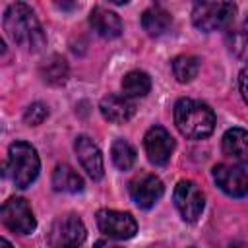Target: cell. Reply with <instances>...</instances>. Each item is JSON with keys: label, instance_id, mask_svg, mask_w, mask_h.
<instances>
[{"label": "cell", "instance_id": "6", "mask_svg": "<svg viewBox=\"0 0 248 248\" xmlns=\"http://www.w3.org/2000/svg\"><path fill=\"white\" fill-rule=\"evenodd\" d=\"M97 227L103 234L114 240H128L138 232V223L132 217V213L116 209H99Z\"/></svg>", "mask_w": 248, "mask_h": 248}, {"label": "cell", "instance_id": "12", "mask_svg": "<svg viewBox=\"0 0 248 248\" xmlns=\"http://www.w3.org/2000/svg\"><path fill=\"white\" fill-rule=\"evenodd\" d=\"M74 149L78 153V159H79L83 170L93 180H101L105 174V165H103V155H101V149L97 147V143L87 136H78L74 141Z\"/></svg>", "mask_w": 248, "mask_h": 248}, {"label": "cell", "instance_id": "7", "mask_svg": "<svg viewBox=\"0 0 248 248\" xmlns=\"http://www.w3.org/2000/svg\"><path fill=\"white\" fill-rule=\"evenodd\" d=\"M172 200H174V205H176L178 213L188 223L198 221V217L202 215V211L205 207V196L192 180H180L174 186Z\"/></svg>", "mask_w": 248, "mask_h": 248}, {"label": "cell", "instance_id": "10", "mask_svg": "<svg viewBox=\"0 0 248 248\" xmlns=\"http://www.w3.org/2000/svg\"><path fill=\"white\" fill-rule=\"evenodd\" d=\"M213 180L231 198H244L248 194V172L234 165H215Z\"/></svg>", "mask_w": 248, "mask_h": 248}, {"label": "cell", "instance_id": "17", "mask_svg": "<svg viewBox=\"0 0 248 248\" xmlns=\"http://www.w3.org/2000/svg\"><path fill=\"white\" fill-rule=\"evenodd\" d=\"M52 186L58 192L78 194L83 190V178L70 165H58L52 172Z\"/></svg>", "mask_w": 248, "mask_h": 248}, {"label": "cell", "instance_id": "8", "mask_svg": "<svg viewBox=\"0 0 248 248\" xmlns=\"http://www.w3.org/2000/svg\"><path fill=\"white\" fill-rule=\"evenodd\" d=\"M0 217L2 223L17 234H29L37 227L33 209L23 198H10L8 202H4L0 209Z\"/></svg>", "mask_w": 248, "mask_h": 248}, {"label": "cell", "instance_id": "13", "mask_svg": "<svg viewBox=\"0 0 248 248\" xmlns=\"http://www.w3.org/2000/svg\"><path fill=\"white\" fill-rule=\"evenodd\" d=\"M99 108H101L103 118L108 122H114V124L128 122L136 112V105L132 103V99H128L126 95H116V93L103 97Z\"/></svg>", "mask_w": 248, "mask_h": 248}, {"label": "cell", "instance_id": "15", "mask_svg": "<svg viewBox=\"0 0 248 248\" xmlns=\"http://www.w3.org/2000/svg\"><path fill=\"white\" fill-rule=\"evenodd\" d=\"M223 153L232 161L248 167V132L242 128H231L223 136Z\"/></svg>", "mask_w": 248, "mask_h": 248}, {"label": "cell", "instance_id": "18", "mask_svg": "<svg viewBox=\"0 0 248 248\" xmlns=\"http://www.w3.org/2000/svg\"><path fill=\"white\" fill-rule=\"evenodd\" d=\"M149 89H151V78L141 70H132L122 79V95H126L128 99L145 97Z\"/></svg>", "mask_w": 248, "mask_h": 248}, {"label": "cell", "instance_id": "9", "mask_svg": "<svg viewBox=\"0 0 248 248\" xmlns=\"http://www.w3.org/2000/svg\"><path fill=\"white\" fill-rule=\"evenodd\" d=\"M143 149L153 165H167L174 151V140L163 126H151L143 136Z\"/></svg>", "mask_w": 248, "mask_h": 248}, {"label": "cell", "instance_id": "20", "mask_svg": "<svg viewBox=\"0 0 248 248\" xmlns=\"http://www.w3.org/2000/svg\"><path fill=\"white\" fill-rule=\"evenodd\" d=\"M41 76L50 85H62L68 79V64H66V60L62 56H58V54L50 56L46 60V64H43Z\"/></svg>", "mask_w": 248, "mask_h": 248}, {"label": "cell", "instance_id": "21", "mask_svg": "<svg viewBox=\"0 0 248 248\" xmlns=\"http://www.w3.org/2000/svg\"><path fill=\"white\" fill-rule=\"evenodd\" d=\"M198 72H200V60L192 54H180L172 60V74L180 83L192 81L198 76Z\"/></svg>", "mask_w": 248, "mask_h": 248}, {"label": "cell", "instance_id": "16", "mask_svg": "<svg viewBox=\"0 0 248 248\" xmlns=\"http://www.w3.org/2000/svg\"><path fill=\"white\" fill-rule=\"evenodd\" d=\"M170 25H172V16L161 6H151L141 14V27L151 37H159L167 33Z\"/></svg>", "mask_w": 248, "mask_h": 248}, {"label": "cell", "instance_id": "11", "mask_svg": "<svg viewBox=\"0 0 248 248\" xmlns=\"http://www.w3.org/2000/svg\"><path fill=\"white\" fill-rule=\"evenodd\" d=\"M163 192L165 186L155 174H140L130 182V198L141 209H149L151 205H155V202L161 200Z\"/></svg>", "mask_w": 248, "mask_h": 248}, {"label": "cell", "instance_id": "2", "mask_svg": "<svg viewBox=\"0 0 248 248\" xmlns=\"http://www.w3.org/2000/svg\"><path fill=\"white\" fill-rule=\"evenodd\" d=\"M174 124L182 136L203 140L215 130V114L209 105L184 97L174 105Z\"/></svg>", "mask_w": 248, "mask_h": 248}, {"label": "cell", "instance_id": "25", "mask_svg": "<svg viewBox=\"0 0 248 248\" xmlns=\"http://www.w3.org/2000/svg\"><path fill=\"white\" fill-rule=\"evenodd\" d=\"M93 248H122V246H118V244H114L110 240H97Z\"/></svg>", "mask_w": 248, "mask_h": 248}, {"label": "cell", "instance_id": "3", "mask_svg": "<svg viewBox=\"0 0 248 248\" xmlns=\"http://www.w3.org/2000/svg\"><path fill=\"white\" fill-rule=\"evenodd\" d=\"M6 169L10 170V176L17 188L31 186V182H35V178L39 176L41 169L37 149L27 141H14L8 149Z\"/></svg>", "mask_w": 248, "mask_h": 248}, {"label": "cell", "instance_id": "26", "mask_svg": "<svg viewBox=\"0 0 248 248\" xmlns=\"http://www.w3.org/2000/svg\"><path fill=\"white\" fill-rule=\"evenodd\" d=\"M0 248H14L6 238H0Z\"/></svg>", "mask_w": 248, "mask_h": 248}, {"label": "cell", "instance_id": "1", "mask_svg": "<svg viewBox=\"0 0 248 248\" xmlns=\"http://www.w3.org/2000/svg\"><path fill=\"white\" fill-rule=\"evenodd\" d=\"M4 29L8 37L25 50H41L46 43V37L43 33V27L35 16V12L23 4L16 2L10 4L4 12Z\"/></svg>", "mask_w": 248, "mask_h": 248}, {"label": "cell", "instance_id": "24", "mask_svg": "<svg viewBox=\"0 0 248 248\" xmlns=\"http://www.w3.org/2000/svg\"><path fill=\"white\" fill-rule=\"evenodd\" d=\"M238 89H240V95H242L244 103L248 105V66L238 76Z\"/></svg>", "mask_w": 248, "mask_h": 248}, {"label": "cell", "instance_id": "22", "mask_svg": "<svg viewBox=\"0 0 248 248\" xmlns=\"http://www.w3.org/2000/svg\"><path fill=\"white\" fill-rule=\"evenodd\" d=\"M110 157H112V163L116 165V169L128 170L136 163V149L126 140H114L112 147H110Z\"/></svg>", "mask_w": 248, "mask_h": 248}, {"label": "cell", "instance_id": "4", "mask_svg": "<svg viewBox=\"0 0 248 248\" xmlns=\"http://www.w3.org/2000/svg\"><path fill=\"white\" fill-rule=\"evenodd\" d=\"M236 6L232 2H198L192 10V23L205 33L217 31L232 23Z\"/></svg>", "mask_w": 248, "mask_h": 248}, {"label": "cell", "instance_id": "23", "mask_svg": "<svg viewBox=\"0 0 248 248\" xmlns=\"http://www.w3.org/2000/svg\"><path fill=\"white\" fill-rule=\"evenodd\" d=\"M46 116H48L46 105H43V103H33V105L27 107V110H25V114H23V120H25V124H29V126H39V124L45 122Z\"/></svg>", "mask_w": 248, "mask_h": 248}, {"label": "cell", "instance_id": "5", "mask_svg": "<svg viewBox=\"0 0 248 248\" xmlns=\"http://www.w3.org/2000/svg\"><path fill=\"white\" fill-rule=\"evenodd\" d=\"M85 227L81 219L74 213L62 215L50 229V248H83L85 242Z\"/></svg>", "mask_w": 248, "mask_h": 248}, {"label": "cell", "instance_id": "19", "mask_svg": "<svg viewBox=\"0 0 248 248\" xmlns=\"http://www.w3.org/2000/svg\"><path fill=\"white\" fill-rule=\"evenodd\" d=\"M229 48L236 58L248 62V12L231 29V33H229Z\"/></svg>", "mask_w": 248, "mask_h": 248}, {"label": "cell", "instance_id": "14", "mask_svg": "<svg viewBox=\"0 0 248 248\" xmlns=\"http://www.w3.org/2000/svg\"><path fill=\"white\" fill-rule=\"evenodd\" d=\"M89 25L103 39H114V37H118L122 33V21H120V17L114 12H110V10L103 8V6H95L91 10V14H89Z\"/></svg>", "mask_w": 248, "mask_h": 248}]
</instances>
